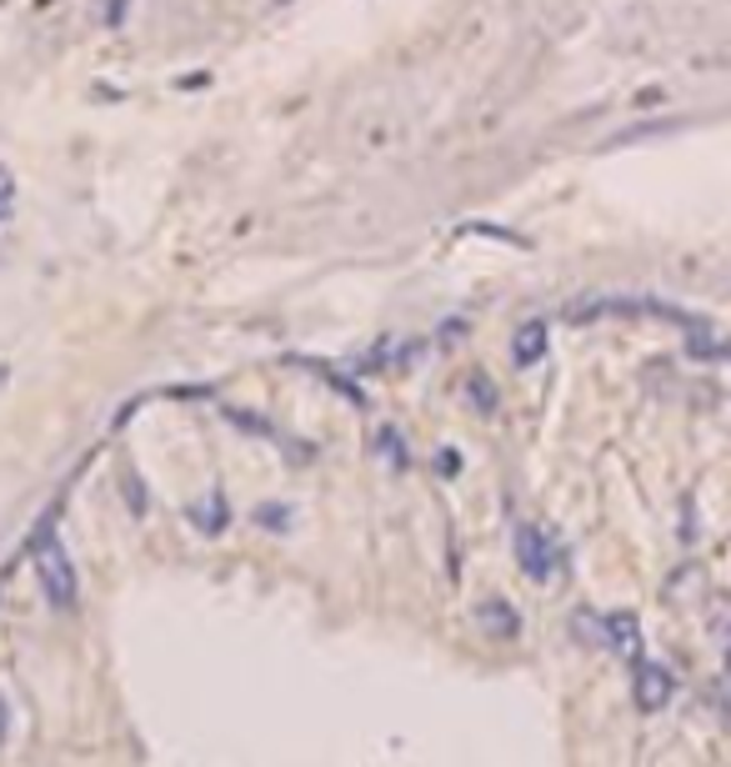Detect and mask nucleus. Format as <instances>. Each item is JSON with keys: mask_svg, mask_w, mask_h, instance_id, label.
Here are the masks:
<instances>
[{"mask_svg": "<svg viewBox=\"0 0 731 767\" xmlns=\"http://www.w3.org/2000/svg\"><path fill=\"white\" fill-rule=\"evenodd\" d=\"M727 682H731V652H727Z\"/></svg>", "mask_w": 731, "mask_h": 767, "instance_id": "12", "label": "nucleus"}, {"mask_svg": "<svg viewBox=\"0 0 731 767\" xmlns=\"http://www.w3.org/2000/svg\"><path fill=\"white\" fill-rule=\"evenodd\" d=\"M541 356H546V322H526L516 332V342H511V362H516V366H536Z\"/></svg>", "mask_w": 731, "mask_h": 767, "instance_id": "5", "label": "nucleus"}, {"mask_svg": "<svg viewBox=\"0 0 731 767\" xmlns=\"http://www.w3.org/2000/svg\"><path fill=\"white\" fill-rule=\"evenodd\" d=\"M376 442H381V452H386V462H396V466H401V462H406V446H401V436H396V432H391V426H386V432H381V436H376Z\"/></svg>", "mask_w": 731, "mask_h": 767, "instance_id": "8", "label": "nucleus"}, {"mask_svg": "<svg viewBox=\"0 0 731 767\" xmlns=\"http://www.w3.org/2000/svg\"><path fill=\"white\" fill-rule=\"evenodd\" d=\"M6 727H10V712H6V697H0V737H6Z\"/></svg>", "mask_w": 731, "mask_h": 767, "instance_id": "11", "label": "nucleus"}, {"mask_svg": "<svg viewBox=\"0 0 731 767\" xmlns=\"http://www.w3.org/2000/svg\"><path fill=\"white\" fill-rule=\"evenodd\" d=\"M481 627H486L491 637H516V612H511L506 602H496V597H491V602H481Z\"/></svg>", "mask_w": 731, "mask_h": 767, "instance_id": "6", "label": "nucleus"}, {"mask_svg": "<svg viewBox=\"0 0 731 767\" xmlns=\"http://www.w3.org/2000/svg\"><path fill=\"white\" fill-rule=\"evenodd\" d=\"M601 632H606L611 652L626 657V662H641V622L636 612H611L606 622H601Z\"/></svg>", "mask_w": 731, "mask_h": 767, "instance_id": "4", "label": "nucleus"}, {"mask_svg": "<svg viewBox=\"0 0 731 767\" xmlns=\"http://www.w3.org/2000/svg\"><path fill=\"white\" fill-rule=\"evenodd\" d=\"M471 396H481V406H486V412H496V392L486 386V376H481V372H476V382H471Z\"/></svg>", "mask_w": 731, "mask_h": 767, "instance_id": "10", "label": "nucleus"}, {"mask_svg": "<svg viewBox=\"0 0 731 767\" xmlns=\"http://www.w3.org/2000/svg\"><path fill=\"white\" fill-rule=\"evenodd\" d=\"M516 562L531 582H551V572H556V547H551V537L541 532V527H516Z\"/></svg>", "mask_w": 731, "mask_h": 767, "instance_id": "3", "label": "nucleus"}, {"mask_svg": "<svg viewBox=\"0 0 731 767\" xmlns=\"http://www.w3.org/2000/svg\"><path fill=\"white\" fill-rule=\"evenodd\" d=\"M30 562H36V582L46 592V602L56 612H70L76 607V567H70L66 547L56 537V512H46L40 527L30 532Z\"/></svg>", "mask_w": 731, "mask_h": 767, "instance_id": "1", "label": "nucleus"}, {"mask_svg": "<svg viewBox=\"0 0 731 767\" xmlns=\"http://www.w3.org/2000/svg\"><path fill=\"white\" fill-rule=\"evenodd\" d=\"M256 522H260V527H286V522H290V512H286V507H260Z\"/></svg>", "mask_w": 731, "mask_h": 767, "instance_id": "9", "label": "nucleus"}, {"mask_svg": "<svg viewBox=\"0 0 731 767\" xmlns=\"http://www.w3.org/2000/svg\"><path fill=\"white\" fill-rule=\"evenodd\" d=\"M631 697H636L641 712H661V707L676 697V677H671L661 662H646V657H641L636 672H631Z\"/></svg>", "mask_w": 731, "mask_h": 767, "instance_id": "2", "label": "nucleus"}, {"mask_svg": "<svg viewBox=\"0 0 731 767\" xmlns=\"http://www.w3.org/2000/svg\"><path fill=\"white\" fill-rule=\"evenodd\" d=\"M190 522L200 527V532H220V522H226V502H220V496H206V507H190Z\"/></svg>", "mask_w": 731, "mask_h": 767, "instance_id": "7", "label": "nucleus"}, {"mask_svg": "<svg viewBox=\"0 0 731 767\" xmlns=\"http://www.w3.org/2000/svg\"><path fill=\"white\" fill-rule=\"evenodd\" d=\"M727 356H731V352H727Z\"/></svg>", "mask_w": 731, "mask_h": 767, "instance_id": "13", "label": "nucleus"}]
</instances>
